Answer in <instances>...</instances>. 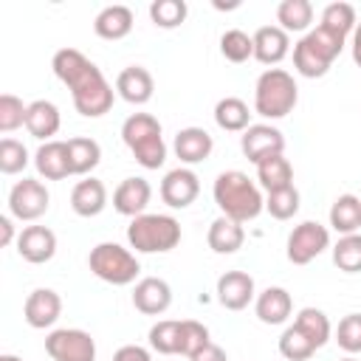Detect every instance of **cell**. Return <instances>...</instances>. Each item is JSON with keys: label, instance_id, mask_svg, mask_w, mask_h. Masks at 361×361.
<instances>
[{"label": "cell", "instance_id": "6da1fadb", "mask_svg": "<svg viewBox=\"0 0 361 361\" xmlns=\"http://www.w3.org/2000/svg\"><path fill=\"white\" fill-rule=\"evenodd\" d=\"M51 68H54V76L71 90V99H73V107H76L79 116L99 118V116L110 113L116 90L104 79L99 65L90 62L82 51L59 48L54 54V59H51Z\"/></svg>", "mask_w": 361, "mask_h": 361}, {"label": "cell", "instance_id": "7a4b0ae2", "mask_svg": "<svg viewBox=\"0 0 361 361\" xmlns=\"http://www.w3.org/2000/svg\"><path fill=\"white\" fill-rule=\"evenodd\" d=\"M212 195H214V203L217 209L237 220V223H248V220H257L262 212H265V197H262V189L259 183H254L245 172L240 169H226L217 175L214 186H212Z\"/></svg>", "mask_w": 361, "mask_h": 361}, {"label": "cell", "instance_id": "3957f363", "mask_svg": "<svg viewBox=\"0 0 361 361\" xmlns=\"http://www.w3.org/2000/svg\"><path fill=\"white\" fill-rule=\"evenodd\" d=\"M344 37L316 25L310 28L296 45H293V68L299 76L305 79H319L330 71V65L336 62V56L344 51Z\"/></svg>", "mask_w": 361, "mask_h": 361}, {"label": "cell", "instance_id": "277c9868", "mask_svg": "<svg viewBox=\"0 0 361 361\" xmlns=\"http://www.w3.org/2000/svg\"><path fill=\"white\" fill-rule=\"evenodd\" d=\"M121 141L144 169H158L166 161V144L161 121L149 113H133L121 124Z\"/></svg>", "mask_w": 361, "mask_h": 361}, {"label": "cell", "instance_id": "5b68a950", "mask_svg": "<svg viewBox=\"0 0 361 361\" xmlns=\"http://www.w3.org/2000/svg\"><path fill=\"white\" fill-rule=\"evenodd\" d=\"M299 102V85L293 73L282 68H268L254 85V113L262 118H285Z\"/></svg>", "mask_w": 361, "mask_h": 361}, {"label": "cell", "instance_id": "8992f818", "mask_svg": "<svg viewBox=\"0 0 361 361\" xmlns=\"http://www.w3.org/2000/svg\"><path fill=\"white\" fill-rule=\"evenodd\" d=\"M127 243L138 254H166L180 243V223L172 214H138L127 226Z\"/></svg>", "mask_w": 361, "mask_h": 361}, {"label": "cell", "instance_id": "52a82bcc", "mask_svg": "<svg viewBox=\"0 0 361 361\" xmlns=\"http://www.w3.org/2000/svg\"><path fill=\"white\" fill-rule=\"evenodd\" d=\"M87 268L93 271V276H99L107 285H130V282H135V276L141 271L135 254L118 243L93 245L87 254Z\"/></svg>", "mask_w": 361, "mask_h": 361}, {"label": "cell", "instance_id": "ba28073f", "mask_svg": "<svg viewBox=\"0 0 361 361\" xmlns=\"http://www.w3.org/2000/svg\"><path fill=\"white\" fill-rule=\"evenodd\" d=\"M51 206V195L42 180L37 178H23L11 186L8 192V214L20 223H34L39 220Z\"/></svg>", "mask_w": 361, "mask_h": 361}, {"label": "cell", "instance_id": "9c48e42d", "mask_svg": "<svg viewBox=\"0 0 361 361\" xmlns=\"http://www.w3.org/2000/svg\"><path fill=\"white\" fill-rule=\"evenodd\" d=\"M45 353L54 361H96V341L87 330L59 327L45 336Z\"/></svg>", "mask_w": 361, "mask_h": 361}, {"label": "cell", "instance_id": "30bf717a", "mask_svg": "<svg viewBox=\"0 0 361 361\" xmlns=\"http://www.w3.org/2000/svg\"><path fill=\"white\" fill-rule=\"evenodd\" d=\"M324 248H330V231H327V226H322V223H316V220H305V223L293 226V231L288 234L285 254H288V262H293V265H307V262H313Z\"/></svg>", "mask_w": 361, "mask_h": 361}, {"label": "cell", "instance_id": "8fae6325", "mask_svg": "<svg viewBox=\"0 0 361 361\" xmlns=\"http://www.w3.org/2000/svg\"><path fill=\"white\" fill-rule=\"evenodd\" d=\"M240 149L257 166L265 158H274V155H282L285 152V135L274 124H251L240 135Z\"/></svg>", "mask_w": 361, "mask_h": 361}, {"label": "cell", "instance_id": "7c38bea8", "mask_svg": "<svg viewBox=\"0 0 361 361\" xmlns=\"http://www.w3.org/2000/svg\"><path fill=\"white\" fill-rule=\"evenodd\" d=\"M200 195V178L189 166H175L161 180V200L169 209H186Z\"/></svg>", "mask_w": 361, "mask_h": 361}, {"label": "cell", "instance_id": "4fadbf2b", "mask_svg": "<svg viewBox=\"0 0 361 361\" xmlns=\"http://www.w3.org/2000/svg\"><path fill=\"white\" fill-rule=\"evenodd\" d=\"M214 293L226 310H245L257 299L254 276L245 271H226V274H220Z\"/></svg>", "mask_w": 361, "mask_h": 361}, {"label": "cell", "instance_id": "5bb4252c", "mask_svg": "<svg viewBox=\"0 0 361 361\" xmlns=\"http://www.w3.org/2000/svg\"><path fill=\"white\" fill-rule=\"evenodd\" d=\"M62 313V299L56 290L51 288H37L28 293L25 305H23V319L28 327L34 330H45V327H54L56 319Z\"/></svg>", "mask_w": 361, "mask_h": 361}, {"label": "cell", "instance_id": "9a60e30c", "mask_svg": "<svg viewBox=\"0 0 361 361\" xmlns=\"http://www.w3.org/2000/svg\"><path fill=\"white\" fill-rule=\"evenodd\" d=\"M133 305L144 316H161L172 305V288L161 276H144L133 288Z\"/></svg>", "mask_w": 361, "mask_h": 361}, {"label": "cell", "instance_id": "2e32d148", "mask_svg": "<svg viewBox=\"0 0 361 361\" xmlns=\"http://www.w3.org/2000/svg\"><path fill=\"white\" fill-rule=\"evenodd\" d=\"M17 254L31 265L48 262L56 254V234L48 226H25L17 237Z\"/></svg>", "mask_w": 361, "mask_h": 361}, {"label": "cell", "instance_id": "e0dca14e", "mask_svg": "<svg viewBox=\"0 0 361 361\" xmlns=\"http://www.w3.org/2000/svg\"><path fill=\"white\" fill-rule=\"evenodd\" d=\"M152 186L147 178H124L113 192V209L124 217H138L149 206Z\"/></svg>", "mask_w": 361, "mask_h": 361}, {"label": "cell", "instance_id": "ac0fdd59", "mask_svg": "<svg viewBox=\"0 0 361 361\" xmlns=\"http://www.w3.org/2000/svg\"><path fill=\"white\" fill-rule=\"evenodd\" d=\"M254 313H257V319H259L262 324H271V327L285 324V322L290 319V313H293V299H290V293H288L285 288L271 285V288H265L262 293H257V299H254Z\"/></svg>", "mask_w": 361, "mask_h": 361}, {"label": "cell", "instance_id": "d6986e66", "mask_svg": "<svg viewBox=\"0 0 361 361\" xmlns=\"http://www.w3.org/2000/svg\"><path fill=\"white\" fill-rule=\"evenodd\" d=\"M172 149L180 158V164L192 166V164H200V161H206L212 155L214 141H212V135L203 127H183V130L175 133Z\"/></svg>", "mask_w": 361, "mask_h": 361}, {"label": "cell", "instance_id": "ffe728a7", "mask_svg": "<svg viewBox=\"0 0 361 361\" xmlns=\"http://www.w3.org/2000/svg\"><path fill=\"white\" fill-rule=\"evenodd\" d=\"M152 90H155L152 73L141 65H127L116 76V93L130 104H147L152 99Z\"/></svg>", "mask_w": 361, "mask_h": 361}, {"label": "cell", "instance_id": "44dd1931", "mask_svg": "<svg viewBox=\"0 0 361 361\" xmlns=\"http://www.w3.org/2000/svg\"><path fill=\"white\" fill-rule=\"evenodd\" d=\"M290 37L279 25H262L254 31V59L262 65H276L288 56Z\"/></svg>", "mask_w": 361, "mask_h": 361}, {"label": "cell", "instance_id": "7402d4cb", "mask_svg": "<svg viewBox=\"0 0 361 361\" xmlns=\"http://www.w3.org/2000/svg\"><path fill=\"white\" fill-rule=\"evenodd\" d=\"M62 127V116H59V107L48 99H37L28 104V116H25V130L39 138L42 144L45 141H54V135L59 133Z\"/></svg>", "mask_w": 361, "mask_h": 361}, {"label": "cell", "instance_id": "603a6c76", "mask_svg": "<svg viewBox=\"0 0 361 361\" xmlns=\"http://www.w3.org/2000/svg\"><path fill=\"white\" fill-rule=\"evenodd\" d=\"M34 166L45 180H62L71 172V161H68V144L65 141H45L39 144V149L34 152Z\"/></svg>", "mask_w": 361, "mask_h": 361}, {"label": "cell", "instance_id": "cb8c5ba5", "mask_svg": "<svg viewBox=\"0 0 361 361\" xmlns=\"http://www.w3.org/2000/svg\"><path fill=\"white\" fill-rule=\"evenodd\" d=\"M107 206V189L99 178H85L71 189V209L79 217H96Z\"/></svg>", "mask_w": 361, "mask_h": 361}, {"label": "cell", "instance_id": "d4e9b609", "mask_svg": "<svg viewBox=\"0 0 361 361\" xmlns=\"http://www.w3.org/2000/svg\"><path fill=\"white\" fill-rule=\"evenodd\" d=\"M206 243L214 254H234L243 248L245 243V231H243V223L220 214L217 220H212L209 226V234H206Z\"/></svg>", "mask_w": 361, "mask_h": 361}, {"label": "cell", "instance_id": "484cf974", "mask_svg": "<svg viewBox=\"0 0 361 361\" xmlns=\"http://www.w3.org/2000/svg\"><path fill=\"white\" fill-rule=\"evenodd\" d=\"M93 31H96V37L110 39V42L124 39L133 31V11L127 6H107V8H102L96 14Z\"/></svg>", "mask_w": 361, "mask_h": 361}, {"label": "cell", "instance_id": "4316f807", "mask_svg": "<svg viewBox=\"0 0 361 361\" xmlns=\"http://www.w3.org/2000/svg\"><path fill=\"white\" fill-rule=\"evenodd\" d=\"M257 183H259V189H265V195L293 186V166H290V161L285 155L265 158L262 164H257Z\"/></svg>", "mask_w": 361, "mask_h": 361}, {"label": "cell", "instance_id": "83f0119b", "mask_svg": "<svg viewBox=\"0 0 361 361\" xmlns=\"http://www.w3.org/2000/svg\"><path fill=\"white\" fill-rule=\"evenodd\" d=\"M214 121L220 130L226 133H245L251 127V110L243 99L237 96H226L214 104Z\"/></svg>", "mask_w": 361, "mask_h": 361}, {"label": "cell", "instance_id": "f1b7e54d", "mask_svg": "<svg viewBox=\"0 0 361 361\" xmlns=\"http://www.w3.org/2000/svg\"><path fill=\"white\" fill-rule=\"evenodd\" d=\"M68 161H71V172L73 175H87L99 166L102 161V147L96 138H87V135H76V138H68Z\"/></svg>", "mask_w": 361, "mask_h": 361}, {"label": "cell", "instance_id": "f546056e", "mask_svg": "<svg viewBox=\"0 0 361 361\" xmlns=\"http://www.w3.org/2000/svg\"><path fill=\"white\" fill-rule=\"evenodd\" d=\"M330 228L338 234H355L361 228V200L355 195H338L330 206Z\"/></svg>", "mask_w": 361, "mask_h": 361}, {"label": "cell", "instance_id": "4dcf8cb0", "mask_svg": "<svg viewBox=\"0 0 361 361\" xmlns=\"http://www.w3.org/2000/svg\"><path fill=\"white\" fill-rule=\"evenodd\" d=\"M276 23H279V28L282 31H293V34H299V31H305L307 34V28H310V23H313V6L307 3V0H282L279 6H276Z\"/></svg>", "mask_w": 361, "mask_h": 361}, {"label": "cell", "instance_id": "1f68e13d", "mask_svg": "<svg viewBox=\"0 0 361 361\" xmlns=\"http://www.w3.org/2000/svg\"><path fill=\"white\" fill-rule=\"evenodd\" d=\"M293 324L316 344V350L319 347H324L327 341H330V336H333V327H330V319H327V313L324 310H319V307H302L299 313H296V319H293Z\"/></svg>", "mask_w": 361, "mask_h": 361}, {"label": "cell", "instance_id": "d6a6232c", "mask_svg": "<svg viewBox=\"0 0 361 361\" xmlns=\"http://www.w3.org/2000/svg\"><path fill=\"white\" fill-rule=\"evenodd\" d=\"M149 347L161 355H180V322L164 319L149 327Z\"/></svg>", "mask_w": 361, "mask_h": 361}, {"label": "cell", "instance_id": "836d02e7", "mask_svg": "<svg viewBox=\"0 0 361 361\" xmlns=\"http://www.w3.org/2000/svg\"><path fill=\"white\" fill-rule=\"evenodd\" d=\"M333 265L344 274L361 271V234H341L333 245Z\"/></svg>", "mask_w": 361, "mask_h": 361}, {"label": "cell", "instance_id": "e575fe53", "mask_svg": "<svg viewBox=\"0 0 361 361\" xmlns=\"http://www.w3.org/2000/svg\"><path fill=\"white\" fill-rule=\"evenodd\" d=\"M319 25L347 39V34H353L355 25H358V23H355V8H353L350 3H330V6H324Z\"/></svg>", "mask_w": 361, "mask_h": 361}, {"label": "cell", "instance_id": "d590c367", "mask_svg": "<svg viewBox=\"0 0 361 361\" xmlns=\"http://www.w3.org/2000/svg\"><path fill=\"white\" fill-rule=\"evenodd\" d=\"M279 353H282V358H288V361H307V358L316 353V344H313L296 324H290V327H285L282 336H279Z\"/></svg>", "mask_w": 361, "mask_h": 361}, {"label": "cell", "instance_id": "8d00e7d4", "mask_svg": "<svg viewBox=\"0 0 361 361\" xmlns=\"http://www.w3.org/2000/svg\"><path fill=\"white\" fill-rule=\"evenodd\" d=\"M220 54L228 59V62H245L254 56V37H248L243 28H228L223 37H220Z\"/></svg>", "mask_w": 361, "mask_h": 361}, {"label": "cell", "instance_id": "74e56055", "mask_svg": "<svg viewBox=\"0 0 361 361\" xmlns=\"http://www.w3.org/2000/svg\"><path fill=\"white\" fill-rule=\"evenodd\" d=\"M299 189L296 186H288V189H279V192H268L265 195V212L274 217V220H290L296 212H299Z\"/></svg>", "mask_w": 361, "mask_h": 361}, {"label": "cell", "instance_id": "f35d334b", "mask_svg": "<svg viewBox=\"0 0 361 361\" xmlns=\"http://www.w3.org/2000/svg\"><path fill=\"white\" fill-rule=\"evenodd\" d=\"M189 8L183 0H155L149 6V17L158 28H178L186 20Z\"/></svg>", "mask_w": 361, "mask_h": 361}, {"label": "cell", "instance_id": "ab89813d", "mask_svg": "<svg viewBox=\"0 0 361 361\" xmlns=\"http://www.w3.org/2000/svg\"><path fill=\"white\" fill-rule=\"evenodd\" d=\"M209 344H212V338H209V327L206 324H200L195 319H183L180 322V355L192 358Z\"/></svg>", "mask_w": 361, "mask_h": 361}, {"label": "cell", "instance_id": "60d3db41", "mask_svg": "<svg viewBox=\"0 0 361 361\" xmlns=\"http://www.w3.org/2000/svg\"><path fill=\"white\" fill-rule=\"evenodd\" d=\"M25 116H28V104H23L20 96L14 93L0 96V133H14L17 127L25 124Z\"/></svg>", "mask_w": 361, "mask_h": 361}, {"label": "cell", "instance_id": "b9f144b4", "mask_svg": "<svg viewBox=\"0 0 361 361\" xmlns=\"http://www.w3.org/2000/svg\"><path fill=\"white\" fill-rule=\"evenodd\" d=\"M28 166V149L17 138H3L0 141V172L3 175H17Z\"/></svg>", "mask_w": 361, "mask_h": 361}, {"label": "cell", "instance_id": "7bdbcfd3", "mask_svg": "<svg viewBox=\"0 0 361 361\" xmlns=\"http://www.w3.org/2000/svg\"><path fill=\"white\" fill-rule=\"evenodd\" d=\"M336 341L347 355L361 353V313H347L336 327Z\"/></svg>", "mask_w": 361, "mask_h": 361}, {"label": "cell", "instance_id": "ee69618b", "mask_svg": "<svg viewBox=\"0 0 361 361\" xmlns=\"http://www.w3.org/2000/svg\"><path fill=\"white\" fill-rule=\"evenodd\" d=\"M113 361H152V355L141 344H124L113 353Z\"/></svg>", "mask_w": 361, "mask_h": 361}, {"label": "cell", "instance_id": "f6af8a7d", "mask_svg": "<svg viewBox=\"0 0 361 361\" xmlns=\"http://www.w3.org/2000/svg\"><path fill=\"white\" fill-rule=\"evenodd\" d=\"M189 361H228V355H226V350L220 347V344H209V347H203L197 355H192Z\"/></svg>", "mask_w": 361, "mask_h": 361}, {"label": "cell", "instance_id": "bcb514c9", "mask_svg": "<svg viewBox=\"0 0 361 361\" xmlns=\"http://www.w3.org/2000/svg\"><path fill=\"white\" fill-rule=\"evenodd\" d=\"M17 237H20V234H14V220H11V214H3V217H0V245L6 248V245H11Z\"/></svg>", "mask_w": 361, "mask_h": 361}, {"label": "cell", "instance_id": "7dc6e473", "mask_svg": "<svg viewBox=\"0 0 361 361\" xmlns=\"http://www.w3.org/2000/svg\"><path fill=\"white\" fill-rule=\"evenodd\" d=\"M350 48H353V62L361 68V23H358L355 31H353V45H350Z\"/></svg>", "mask_w": 361, "mask_h": 361}, {"label": "cell", "instance_id": "c3c4849f", "mask_svg": "<svg viewBox=\"0 0 361 361\" xmlns=\"http://www.w3.org/2000/svg\"><path fill=\"white\" fill-rule=\"evenodd\" d=\"M0 361H23V358H20V355H11V353H3Z\"/></svg>", "mask_w": 361, "mask_h": 361}, {"label": "cell", "instance_id": "681fc988", "mask_svg": "<svg viewBox=\"0 0 361 361\" xmlns=\"http://www.w3.org/2000/svg\"><path fill=\"white\" fill-rule=\"evenodd\" d=\"M338 361H358L355 355H347V358H338Z\"/></svg>", "mask_w": 361, "mask_h": 361}]
</instances>
